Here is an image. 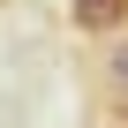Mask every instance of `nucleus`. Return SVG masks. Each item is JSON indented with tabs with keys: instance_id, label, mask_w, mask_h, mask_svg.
<instances>
[{
	"instance_id": "f257e3e1",
	"label": "nucleus",
	"mask_w": 128,
	"mask_h": 128,
	"mask_svg": "<svg viewBox=\"0 0 128 128\" xmlns=\"http://www.w3.org/2000/svg\"><path fill=\"white\" fill-rule=\"evenodd\" d=\"M68 30H83V38L128 30V0H68Z\"/></svg>"
},
{
	"instance_id": "f03ea898",
	"label": "nucleus",
	"mask_w": 128,
	"mask_h": 128,
	"mask_svg": "<svg viewBox=\"0 0 128 128\" xmlns=\"http://www.w3.org/2000/svg\"><path fill=\"white\" fill-rule=\"evenodd\" d=\"M98 83H106V98L128 113V30L106 38V53H98Z\"/></svg>"
}]
</instances>
